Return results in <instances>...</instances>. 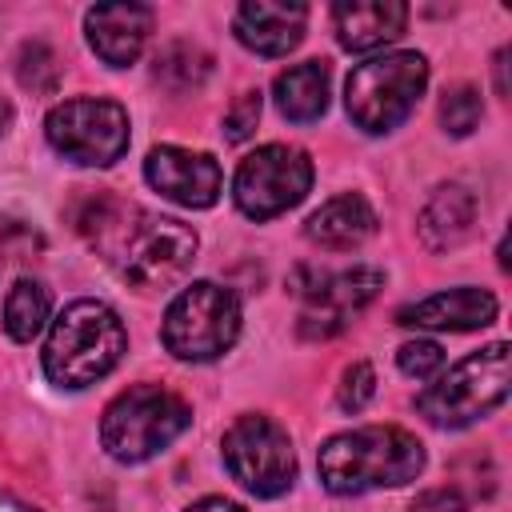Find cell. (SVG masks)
<instances>
[{"label": "cell", "instance_id": "cell-29", "mask_svg": "<svg viewBox=\"0 0 512 512\" xmlns=\"http://www.w3.org/2000/svg\"><path fill=\"white\" fill-rule=\"evenodd\" d=\"M0 512H36V508H28V504H20V500H12V496L0 492Z\"/></svg>", "mask_w": 512, "mask_h": 512}, {"label": "cell", "instance_id": "cell-7", "mask_svg": "<svg viewBox=\"0 0 512 512\" xmlns=\"http://www.w3.org/2000/svg\"><path fill=\"white\" fill-rule=\"evenodd\" d=\"M240 336V300L212 284V280H196L188 284L164 312V328L160 340L172 356L204 364L224 356Z\"/></svg>", "mask_w": 512, "mask_h": 512}, {"label": "cell", "instance_id": "cell-20", "mask_svg": "<svg viewBox=\"0 0 512 512\" xmlns=\"http://www.w3.org/2000/svg\"><path fill=\"white\" fill-rule=\"evenodd\" d=\"M44 320H48V288L40 280H28V276L16 280L8 300H4V328H8V336L28 344L32 336H40Z\"/></svg>", "mask_w": 512, "mask_h": 512}, {"label": "cell", "instance_id": "cell-11", "mask_svg": "<svg viewBox=\"0 0 512 512\" xmlns=\"http://www.w3.org/2000/svg\"><path fill=\"white\" fill-rule=\"evenodd\" d=\"M380 288H384L380 268H348V272H336V276H316L312 288H304L308 308L300 316V336L328 340V336L344 332L348 320L360 316L376 300Z\"/></svg>", "mask_w": 512, "mask_h": 512}, {"label": "cell", "instance_id": "cell-30", "mask_svg": "<svg viewBox=\"0 0 512 512\" xmlns=\"http://www.w3.org/2000/svg\"><path fill=\"white\" fill-rule=\"evenodd\" d=\"M8 128H12V104H8L4 96H0V136H4Z\"/></svg>", "mask_w": 512, "mask_h": 512}, {"label": "cell", "instance_id": "cell-5", "mask_svg": "<svg viewBox=\"0 0 512 512\" xmlns=\"http://www.w3.org/2000/svg\"><path fill=\"white\" fill-rule=\"evenodd\" d=\"M428 84V60L420 52H388L352 68L344 84V108L364 132L400 128Z\"/></svg>", "mask_w": 512, "mask_h": 512}, {"label": "cell", "instance_id": "cell-1", "mask_svg": "<svg viewBox=\"0 0 512 512\" xmlns=\"http://www.w3.org/2000/svg\"><path fill=\"white\" fill-rule=\"evenodd\" d=\"M76 228L88 244L136 288H164L188 272L196 256V232L172 216H156L140 204H124L116 196L96 192Z\"/></svg>", "mask_w": 512, "mask_h": 512}, {"label": "cell", "instance_id": "cell-13", "mask_svg": "<svg viewBox=\"0 0 512 512\" xmlns=\"http://www.w3.org/2000/svg\"><path fill=\"white\" fill-rule=\"evenodd\" d=\"M84 28H88L92 52H96L104 64L128 68V64L144 52V40H148V32H152V8H148V4H132V0L96 4V8H88Z\"/></svg>", "mask_w": 512, "mask_h": 512}, {"label": "cell", "instance_id": "cell-19", "mask_svg": "<svg viewBox=\"0 0 512 512\" xmlns=\"http://www.w3.org/2000/svg\"><path fill=\"white\" fill-rule=\"evenodd\" d=\"M272 96H276V108L296 124H308V120L324 116V108H328V64L324 60H304V64L284 68L272 84Z\"/></svg>", "mask_w": 512, "mask_h": 512}, {"label": "cell", "instance_id": "cell-24", "mask_svg": "<svg viewBox=\"0 0 512 512\" xmlns=\"http://www.w3.org/2000/svg\"><path fill=\"white\" fill-rule=\"evenodd\" d=\"M372 396H376V372H372V364H364V360L348 364L344 376H340V388H336L340 408L344 412H360Z\"/></svg>", "mask_w": 512, "mask_h": 512}, {"label": "cell", "instance_id": "cell-9", "mask_svg": "<svg viewBox=\"0 0 512 512\" xmlns=\"http://www.w3.org/2000/svg\"><path fill=\"white\" fill-rule=\"evenodd\" d=\"M308 188H312V160H308V152H300L292 144L256 148L252 156L240 160L236 180H232L236 208L252 220H272V216L288 212L292 204L304 200Z\"/></svg>", "mask_w": 512, "mask_h": 512}, {"label": "cell", "instance_id": "cell-16", "mask_svg": "<svg viewBox=\"0 0 512 512\" xmlns=\"http://www.w3.org/2000/svg\"><path fill=\"white\" fill-rule=\"evenodd\" d=\"M332 24L348 52H372L404 32L408 8L400 0H348L332 8Z\"/></svg>", "mask_w": 512, "mask_h": 512}, {"label": "cell", "instance_id": "cell-10", "mask_svg": "<svg viewBox=\"0 0 512 512\" xmlns=\"http://www.w3.org/2000/svg\"><path fill=\"white\" fill-rule=\"evenodd\" d=\"M224 464L252 496H280L296 480L292 440L268 416H240L224 432Z\"/></svg>", "mask_w": 512, "mask_h": 512}, {"label": "cell", "instance_id": "cell-8", "mask_svg": "<svg viewBox=\"0 0 512 512\" xmlns=\"http://www.w3.org/2000/svg\"><path fill=\"white\" fill-rule=\"evenodd\" d=\"M44 132L60 156L92 168H108L128 152V112L100 96L56 104L44 120Z\"/></svg>", "mask_w": 512, "mask_h": 512}, {"label": "cell", "instance_id": "cell-12", "mask_svg": "<svg viewBox=\"0 0 512 512\" xmlns=\"http://www.w3.org/2000/svg\"><path fill=\"white\" fill-rule=\"evenodd\" d=\"M144 176L148 184L184 204V208H208L220 196V164L208 152H192V148H176V144H160L148 152L144 160Z\"/></svg>", "mask_w": 512, "mask_h": 512}, {"label": "cell", "instance_id": "cell-3", "mask_svg": "<svg viewBox=\"0 0 512 512\" xmlns=\"http://www.w3.org/2000/svg\"><path fill=\"white\" fill-rule=\"evenodd\" d=\"M128 348L120 316L104 300H72L48 332L44 372L60 388H88L108 376Z\"/></svg>", "mask_w": 512, "mask_h": 512}, {"label": "cell", "instance_id": "cell-15", "mask_svg": "<svg viewBox=\"0 0 512 512\" xmlns=\"http://www.w3.org/2000/svg\"><path fill=\"white\" fill-rule=\"evenodd\" d=\"M496 320V296L484 288H448L420 304H408L396 312V324L408 328H448V332H472Z\"/></svg>", "mask_w": 512, "mask_h": 512}, {"label": "cell", "instance_id": "cell-23", "mask_svg": "<svg viewBox=\"0 0 512 512\" xmlns=\"http://www.w3.org/2000/svg\"><path fill=\"white\" fill-rule=\"evenodd\" d=\"M16 76L24 88L32 92H52L56 80H60V64H56V52L44 48V44H24L20 48V64H16Z\"/></svg>", "mask_w": 512, "mask_h": 512}, {"label": "cell", "instance_id": "cell-22", "mask_svg": "<svg viewBox=\"0 0 512 512\" xmlns=\"http://www.w3.org/2000/svg\"><path fill=\"white\" fill-rule=\"evenodd\" d=\"M480 116H484V104H480V92L472 84H456V88L444 92V100H440V124H444V132L468 136L480 124Z\"/></svg>", "mask_w": 512, "mask_h": 512}, {"label": "cell", "instance_id": "cell-27", "mask_svg": "<svg viewBox=\"0 0 512 512\" xmlns=\"http://www.w3.org/2000/svg\"><path fill=\"white\" fill-rule=\"evenodd\" d=\"M412 512H468V504L456 488H428V492L416 496Z\"/></svg>", "mask_w": 512, "mask_h": 512}, {"label": "cell", "instance_id": "cell-6", "mask_svg": "<svg viewBox=\"0 0 512 512\" xmlns=\"http://www.w3.org/2000/svg\"><path fill=\"white\" fill-rule=\"evenodd\" d=\"M508 396V344L496 340L464 356L448 376L416 396V412L436 428H468Z\"/></svg>", "mask_w": 512, "mask_h": 512}, {"label": "cell", "instance_id": "cell-28", "mask_svg": "<svg viewBox=\"0 0 512 512\" xmlns=\"http://www.w3.org/2000/svg\"><path fill=\"white\" fill-rule=\"evenodd\" d=\"M188 512H244V508L232 504V500H224V496H208V500H196Z\"/></svg>", "mask_w": 512, "mask_h": 512}, {"label": "cell", "instance_id": "cell-17", "mask_svg": "<svg viewBox=\"0 0 512 512\" xmlns=\"http://www.w3.org/2000/svg\"><path fill=\"white\" fill-rule=\"evenodd\" d=\"M372 232H376V212H372V204L364 196H352V192L348 196H332L304 224V236L312 244H320V248H332V252L356 248Z\"/></svg>", "mask_w": 512, "mask_h": 512}, {"label": "cell", "instance_id": "cell-14", "mask_svg": "<svg viewBox=\"0 0 512 512\" xmlns=\"http://www.w3.org/2000/svg\"><path fill=\"white\" fill-rule=\"evenodd\" d=\"M304 4H272V0H248L236 8V40L260 56H284L304 40Z\"/></svg>", "mask_w": 512, "mask_h": 512}, {"label": "cell", "instance_id": "cell-21", "mask_svg": "<svg viewBox=\"0 0 512 512\" xmlns=\"http://www.w3.org/2000/svg\"><path fill=\"white\" fill-rule=\"evenodd\" d=\"M208 68H212V60H208L204 48H196V44H188V40H176V44H168L164 52H156L152 76H156L164 88H172V92H188V88H200V84H204Z\"/></svg>", "mask_w": 512, "mask_h": 512}, {"label": "cell", "instance_id": "cell-18", "mask_svg": "<svg viewBox=\"0 0 512 512\" xmlns=\"http://www.w3.org/2000/svg\"><path fill=\"white\" fill-rule=\"evenodd\" d=\"M472 224H476V196L464 184H444L424 204V212L416 220V232H420L424 248L444 252V248H456L472 232Z\"/></svg>", "mask_w": 512, "mask_h": 512}, {"label": "cell", "instance_id": "cell-4", "mask_svg": "<svg viewBox=\"0 0 512 512\" xmlns=\"http://www.w3.org/2000/svg\"><path fill=\"white\" fill-rule=\"evenodd\" d=\"M188 424H192V408L176 392L156 384H136L104 408L100 444L108 448V456L124 464H140L164 452Z\"/></svg>", "mask_w": 512, "mask_h": 512}, {"label": "cell", "instance_id": "cell-25", "mask_svg": "<svg viewBox=\"0 0 512 512\" xmlns=\"http://www.w3.org/2000/svg\"><path fill=\"white\" fill-rule=\"evenodd\" d=\"M396 364H400V372H404V376L428 380V376H436V372H440V364H444V348H440L436 340H408V344H400Z\"/></svg>", "mask_w": 512, "mask_h": 512}, {"label": "cell", "instance_id": "cell-26", "mask_svg": "<svg viewBox=\"0 0 512 512\" xmlns=\"http://www.w3.org/2000/svg\"><path fill=\"white\" fill-rule=\"evenodd\" d=\"M256 120H260V92H244V96L232 104V112L224 116V136H228L232 144H240V140L252 136Z\"/></svg>", "mask_w": 512, "mask_h": 512}, {"label": "cell", "instance_id": "cell-2", "mask_svg": "<svg viewBox=\"0 0 512 512\" xmlns=\"http://www.w3.org/2000/svg\"><path fill=\"white\" fill-rule=\"evenodd\" d=\"M424 468V448L412 432L392 424H368L324 440L316 456L320 484L336 496H360L372 488H396L416 480Z\"/></svg>", "mask_w": 512, "mask_h": 512}]
</instances>
